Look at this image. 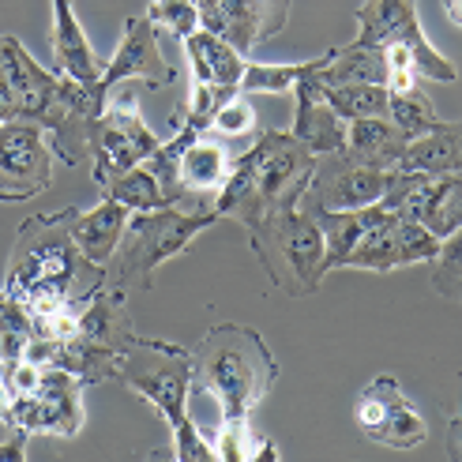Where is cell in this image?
Wrapping results in <instances>:
<instances>
[{"label":"cell","instance_id":"cell-1","mask_svg":"<svg viewBox=\"0 0 462 462\" xmlns=\"http://www.w3.org/2000/svg\"><path fill=\"white\" fill-rule=\"evenodd\" d=\"M72 215L76 207L34 215L15 234L5 293L15 297L31 316L50 312L64 301H87L106 286V267L90 263L72 241Z\"/></svg>","mask_w":462,"mask_h":462},{"label":"cell","instance_id":"cell-2","mask_svg":"<svg viewBox=\"0 0 462 462\" xmlns=\"http://www.w3.org/2000/svg\"><path fill=\"white\" fill-rule=\"evenodd\" d=\"M316 154L293 132H260L215 196V215L252 229L260 218L297 207L309 189Z\"/></svg>","mask_w":462,"mask_h":462},{"label":"cell","instance_id":"cell-3","mask_svg":"<svg viewBox=\"0 0 462 462\" xmlns=\"http://www.w3.org/2000/svg\"><path fill=\"white\" fill-rule=\"evenodd\" d=\"M279 380V361L260 331L245 323H215L192 350V383L222 410V421L252 418Z\"/></svg>","mask_w":462,"mask_h":462},{"label":"cell","instance_id":"cell-4","mask_svg":"<svg viewBox=\"0 0 462 462\" xmlns=\"http://www.w3.org/2000/svg\"><path fill=\"white\" fill-rule=\"evenodd\" d=\"M125 387H132L140 399H147L162 421L173 432V458L180 462H211V440L196 429L189 413V391H192V350H184L166 338H143L135 335L125 346L121 376Z\"/></svg>","mask_w":462,"mask_h":462},{"label":"cell","instance_id":"cell-5","mask_svg":"<svg viewBox=\"0 0 462 462\" xmlns=\"http://www.w3.org/2000/svg\"><path fill=\"white\" fill-rule=\"evenodd\" d=\"M218 222L211 211H184V207H158V211H132L121 245L106 263V286L113 290H151L154 271L180 256L203 229Z\"/></svg>","mask_w":462,"mask_h":462},{"label":"cell","instance_id":"cell-6","mask_svg":"<svg viewBox=\"0 0 462 462\" xmlns=\"http://www.w3.org/2000/svg\"><path fill=\"white\" fill-rule=\"evenodd\" d=\"M248 241H252L256 260L263 263L271 286L282 290L286 297H309L328 279L323 234L301 203L260 218L248 229Z\"/></svg>","mask_w":462,"mask_h":462},{"label":"cell","instance_id":"cell-7","mask_svg":"<svg viewBox=\"0 0 462 462\" xmlns=\"http://www.w3.org/2000/svg\"><path fill=\"white\" fill-rule=\"evenodd\" d=\"M158 143L162 140L143 121L140 102L132 95H121V98L109 95L102 117L90 125V162H95L90 177H95L98 189H106L109 180H117L132 166L147 162L158 151Z\"/></svg>","mask_w":462,"mask_h":462},{"label":"cell","instance_id":"cell-8","mask_svg":"<svg viewBox=\"0 0 462 462\" xmlns=\"http://www.w3.org/2000/svg\"><path fill=\"white\" fill-rule=\"evenodd\" d=\"M380 207L410 222H421L429 234L451 237L462 226V173H406L391 170Z\"/></svg>","mask_w":462,"mask_h":462},{"label":"cell","instance_id":"cell-9","mask_svg":"<svg viewBox=\"0 0 462 462\" xmlns=\"http://www.w3.org/2000/svg\"><path fill=\"white\" fill-rule=\"evenodd\" d=\"M357 42L365 45H406L418 60V76L436 83H455L458 68L436 53L418 19V0H361L357 8Z\"/></svg>","mask_w":462,"mask_h":462},{"label":"cell","instance_id":"cell-10","mask_svg":"<svg viewBox=\"0 0 462 462\" xmlns=\"http://www.w3.org/2000/svg\"><path fill=\"white\" fill-rule=\"evenodd\" d=\"M83 421H87L83 383L57 365H42L38 387L31 395L12 399L8 410V425L31 436H64V440H72V436H79Z\"/></svg>","mask_w":462,"mask_h":462},{"label":"cell","instance_id":"cell-11","mask_svg":"<svg viewBox=\"0 0 462 462\" xmlns=\"http://www.w3.org/2000/svg\"><path fill=\"white\" fill-rule=\"evenodd\" d=\"M57 154L50 135L34 121L0 125V203L34 199L53 184Z\"/></svg>","mask_w":462,"mask_h":462},{"label":"cell","instance_id":"cell-12","mask_svg":"<svg viewBox=\"0 0 462 462\" xmlns=\"http://www.w3.org/2000/svg\"><path fill=\"white\" fill-rule=\"evenodd\" d=\"M387 189V170H373L346 151L316 154L309 189L301 196L305 211H361L380 203Z\"/></svg>","mask_w":462,"mask_h":462},{"label":"cell","instance_id":"cell-13","mask_svg":"<svg viewBox=\"0 0 462 462\" xmlns=\"http://www.w3.org/2000/svg\"><path fill=\"white\" fill-rule=\"evenodd\" d=\"M354 421L357 429L380 448H395V451H410L425 444L429 425L413 402L402 395V387L395 376H376L373 383H365V391L354 402Z\"/></svg>","mask_w":462,"mask_h":462},{"label":"cell","instance_id":"cell-14","mask_svg":"<svg viewBox=\"0 0 462 462\" xmlns=\"http://www.w3.org/2000/svg\"><path fill=\"white\" fill-rule=\"evenodd\" d=\"M293 0H196L199 27L226 38L241 57L286 31Z\"/></svg>","mask_w":462,"mask_h":462},{"label":"cell","instance_id":"cell-15","mask_svg":"<svg viewBox=\"0 0 462 462\" xmlns=\"http://www.w3.org/2000/svg\"><path fill=\"white\" fill-rule=\"evenodd\" d=\"M128 79H140L143 87H170L177 79L173 64L166 60L158 45V27L147 15H132L125 23V38L117 45V53L109 57V64H102V79L95 83L98 95L109 98V90L125 87Z\"/></svg>","mask_w":462,"mask_h":462},{"label":"cell","instance_id":"cell-16","mask_svg":"<svg viewBox=\"0 0 462 462\" xmlns=\"http://www.w3.org/2000/svg\"><path fill=\"white\" fill-rule=\"evenodd\" d=\"M319 57H312L309 72L301 76V83L293 87V98H297V113H293V135L301 140L312 154H335V151H346V128L350 121H342L338 113L328 106L323 90L316 87L312 72H316Z\"/></svg>","mask_w":462,"mask_h":462},{"label":"cell","instance_id":"cell-17","mask_svg":"<svg viewBox=\"0 0 462 462\" xmlns=\"http://www.w3.org/2000/svg\"><path fill=\"white\" fill-rule=\"evenodd\" d=\"M50 5H53V38L50 42H53L57 72L76 79V83L95 87L102 79V60L95 57V50H90V42L76 19L72 0H50Z\"/></svg>","mask_w":462,"mask_h":462},{"label":"cell","instance_id":"cell-18","mask_svg":"<svg viewBox=\"0 0 462 462\" xmlns=\"http://www.w3.org/2000/svg\"><path fill=\"white\" fill-rule=\"evenodd\" d=\"M128 218H132V211L117 199H102L98 207H90V211H79L76 207L72 241L90 263L106 267L113 260V252H117V245H121V234H125Z\"/></svg>","mask_w":462,"mask_h":462},{"label":"cell","instance_id":"cell-19","mask_svg":"<svg viewBox=\"0 0 462 462\" xmlns=\"http://www.w3.org/2000/svg\"><path fill=\"white\" fill-rule=\"evenodd\" d=\"M229 154L222 143H215L211 135H196V140L180 151V162H177V173H180V189H184V199L189 196H199V203L215 207V196L222 192V184L229 177Z\"/></svg>","mask_w":462,"mask_h":462},{"label":"cell","instance_id":"cell-20","mask_svg":"<svg viewBox=\"0 0 462 462\" xmlns=\"http://www.w3.org/2000/svg\"><path fill=\"white\" fill-rule=\"evenodd\" d=\"M76 335H83L90 342H102V346H113V350L125 354V346L140 335L132 316H128V293L113 290V286H102L98 293H90L83 312H79V331Z\"/></svg>","mask_w":462,"mask_h":462},{"label":"cell","instance_id":"cell-21","mask_svg":"<svg viewBox=\"0 0 462 462\" xmlns=\"http://www.w3.org/2000/svg\"><path fill=\"white\" fill-rule=\"evenodd\" d=\"M184 50H189V60H192V79L241 95V76H245L248 60L226 38H218V34L199 27L196 34L184 38Z\"/></svg>","mask_w":462,"mask_h":462},{"label":"cell","instance_id":"cell-22","mask_svg":"<svg viewBox=\"0 0 462 462\" xmlns=\"http://www.w3.org/2000/svg\"><path fill=\"white\" fill-rule=\"evenodd\" d=\"M410 147V135L391 125V117H361L346 128V154L373 170H395Z\"/></svg>","mask_w":462,"mask_h":462},{"label":"cell","instance_id":"cell-23","mask_svg":"<svg viewBox=\"0 0 462 462\" xmlns=\"http://www.w3.org/2000/svg\"><path fill=\"white\" fill-rule=\"evenodd\" d=\"M395 170L406 173H462V121H440L432 132L410 140Z\"/></svg>","mask_w":462,"mask_h":462},{"label":"cell","instance_id":"cell-24","mask_svg":"<svg viewBox=\"0 0 462 462\" xmlns=\"http://www.w3.org/2000/svg\"><path fill=\"white\" fill-rule=\"evenodd\" d=\"M215 458L222 462H260V458H279V448H274L267 436H260L248 425V418L237 421H222L215 440H211Z\"/></svg>","mask_w":462,"mask_h":462},{"label":"cell","instance_id":"cell-25","mask_svg":"<svg viewBox=\"0 0 462 462\" xmlns=\"http://www.w3.org/2000/svg\"><path fill=\"white\" fill-rule=\"evenodd\" d=\"M323 98L342 121H361V117H387L391 90L380 83H342L323 90Z\"/></svg>","mask_w":462,"mask_h":462},{"label":"cell","instance_id":"cell-26","mask_svg":"<svg viewBox=\"0 0 462 462\" xmlns=\"http://www.w3.org/2000/svg\"><path fill=\"white\" fill-rule=\"evenodd\" d=\"M102 199H117V203L128 207V211H158V207H170L158 177L143 166V162L140 166H132L128 173H121L117 180H109L102 189Z\"/></svg>","mask_w":462,"mask_h":462},{"label":"cell","instance_id":"cell-27","mask_svg":"<svg viewBox=\"0 0 462 462\" xmlns=\"http://www.w3.org/2000/svg\"><path fill=\"white\" fill-rule=\"evenodd\" d=\"M387 117H391V125H395V128H402L410 140H418V135H425V132H432L436 125H440V113H436L432 98L421 95L418 87L402 90V95H391Z\"/></svg>","mask_w":462,"mask_h":462},{"label":"cell","instance_id":"cell-28","mask_svg":"<svg viewBox=\"0 0 462 462\" xmlns=\"http://www.w3.org/2000/svg\"><path fill=\"white\" fill-rule=\"evenodd\" d=\"M312 60L301 64H245L241 76V95H293V87L301 83Z\"/></svg>","mask_w":462,"mask_h":462},{"label":"cell","instance_id":"cell-29","mask_svg":"<svg viewBox=\"0 0 462 462\" xmlns=\"http://www.w3.org/2000/svg\"><path fill=\"white\" fill-rule=\"evenodd\" d=\"M0 290H5V286H0ZM31 338H34L31 312L23 309L15 297L5 293V305H0V365L19 361L23 354H27Z\"/></svg>","mask_w":462,"mask_h":462},{"label":"cell","instance_id":"cell-30","mask_svg":"<svg viewBox=\"0 0 462 462\" xmlns=\"http://www.w3.org/2000/svg\"><path fill=\"white\" fill-rule=\"evenodd\" d=\"M432 290L462 305V226L440 241V252L432 260Z\"/></svg>","mask_w":462,"mask_h":462},{"label":"cell","instance_id":"cell-31","mask_svg":"<svg viewBox=\"0 0 462 462\" xmlns=\"http://www.w3.org/2000/svg\"><path fill=\"white\" fill-rule=\"evenodd\" d=\"M147 19L154 23L158 31H166V34H173L180 42L199 31V8H196V0H151Z\"/></svg>","mask_w":462,"mask_h":462},{"label":"cell","instance_id":"cell-32","mask_svg":"<svg viewBox=\"0 0 462 462\" xmlns=\"http://www.w3.org/2000/svg\"><path fill=\"white\" fill-rule=\"evenodd\" d=\"M207 132L222 135V140H241V135L256 132V109H252L248 95H234V98H229L215 113V117H211V128H207Z\"/></svg>","mask_w":462,"mask_h":462},{"label":"cell","instance_id":"cell-33","mask_svg":"<svg viewBox=\"0 0 462 462\" xmlns=\"http://www.w3.org/2000/svg\"><path fill=\"white\" fill-rule=\"evenodd\" d=\"M27 440H31V432L8 425V440L0 444V462H27Z\"/></svg>","mask_w":462,"mask_h":462},{"label":"cell","instance_id":"cell-34","mask_svg":"<svg viewBox=\"0 0 462 462\" xmlns=\"http://www.w3.org/2000/svg\"><path fill=\"white\" fill-rule=\"evenodd\" d=\"M8 410H12V395H8L5 380H0V425H8Z\"/></svg>","mask_w":462,"mask_h":462},{"label":"cell","instance_id":"cell-35","mask_svg":"<svg viewBox=\"0 0 462 462\" xmlns=\"http://www.w3.org/2000/svg\"><path fill=\"white\" fill-rule=\"evenodd\" d=\"M444 12H448V19L455 23V27H462V0H444Z\"/></svg>","mask_w":462,"mask_h":462},{"label":"cell","instance_id":"cell-36","mask_svg":"<svg viewBox=\"0 0 462 462\" xmlns=\"http://www.w3.org/2000/svg\"><path fill=\"white\" fill-rule=\"evenodd\" d=\"M451 440H455V451L462 455V418L451 421Z\"/></svg>","mask_w":462,"mask_h":462},{"label":"cell","instance_id":"cell-37","mask_svg":"<svg viewBox=\"0 0 462 462\" xmlns=\"http://www.w3.org/2000/svg\"><path fill=\"white\" fill-rule=\"evenodd\" d=\"M0 305H5V290H0Z\"/></svg>","mask_w":462,"mask_h":462}]
</instances>
